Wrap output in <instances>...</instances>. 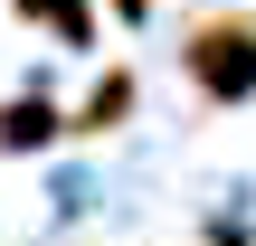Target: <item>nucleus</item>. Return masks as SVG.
Wrapping results in <instances>:
<instances>
[{
    "instance_id": "4",
    "label": "nucleus",
    "mask_w": 256,
    "mask_h": 246,
    "mask_svg": "<svg viewBox=\"0 0 256 246\" xmlns=\"http://www.w3.org/2000/svg\"><path fill=\"white\" fill-rule=\"evenodd\" d=\"M10 19L38 28V38L66 47V57H95V47H104V0H10Z\"/></svg>"
},
{
    "instance_id": "6",
    "label": "nucleus",
    "mask_w": 256,
    "mask_h": 246,
    "mask_svg": "<svg viewBox=\"0 0 256 246\" xmlns=\"http://www.w3.org/2000/svg\"><path fill=\"white\" fill-rule=\"evenodd\" d=\"M200 246H256V237H247V218H209V228H200Z\"/></svg>"
},
{
    "instance_id": "3",
    "label": "nucleus",
    "mask_w": 256,
    "mask_h": 246,
    "mask_svg": "<svg viewBox=\"0 0 256 246\" xmlns=\"http://www.w3.org/2000/svg\"><path fill=\"white\" fill-rule=\"evenodd\" d=\"M57 142H66V104H57L48 85L0 95V161H38V152H57Z\"/></svg>"
},
{
    "instance_id": "2",
    "label": "nucleus",
    "mask_w": 256,
    "mask_h": 246,
    "mask_svg": "<svg viewBox=\"0 0 256 246\" xmlns=\"http://www.w3.org/2000/svg\"><path fill=\"white\" fill-rule=\"evenodd\" d=\"M133 114H142V76H133L124 57H104V66L76 85V104H66V142H114Z\"/></svg>"
},
{
    "instance_id": "1",
    "label": "nucleus",
    "mask_w": 256,
    "mask_h": 246,
    "mask_svg": "<svg viewBox=\"0 0 256 246\" xmlns=\"http://www.w3.org/2000/svg\"><path fill=\"white\" fill-rule=\"evenodd\" d=\"M171 66H180V85H190L200 114L256 104V9L247 0H200L180 19V38H171Z\"/></svg>"
},
{
    "instance_id": "5",
    "label": "nucleus",
    "mask_w": 256,
    "mask_h": 246,
    "mask_svg": "<svg viewBox=\"0 0 256 246\" xmlns=\"http://www.w3.org/2000/svg\"><path fill=\"white\" fill-rule=\"evenodd\" d=\"M104 28H152V0H104Z\"/></svg>"
}]
</instances>
